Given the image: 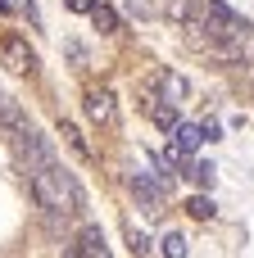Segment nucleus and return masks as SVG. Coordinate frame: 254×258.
<instances>
[{"label": "nucleus", "instance_id": "nucleus-1", "mask_svg": "<svg viewBox=\"0 0 254 258\" xmlns=\"http://www.w3.org/2000/svg\"><path fill=\"white\" fill-rule=\"evenodd\" d=\"M27 181H32V195H36L41 213H68V218H82V213H86V195H82L77 177H73V172H64L59 163H50V168L32 172Z\"/></svg>", "mask_w": 254, "mask_h": 258}, {"label": "nucleus", "instance_id": "nucleus-2", "mask_svg": "<svg viewBox=\"0 0 254 258\" xmlns=\"http://www.w3.org/2000/svg\"><path fill=\"white\" fill-rule=\"evenodd\" d=\"M14 159H18V168L32 177V172H41V168L55 163V150H50L45 136H36L32 127H23V132H14Z\"/></svg>", "mask_w": 254, "mask_h": 258}, {"label": "nucleus", "instance_id": "nucleus-3", "mask_svg": "<svg viewBox=\"0 0 254 258\" xmlns=\"http://www.w3.org/2000/svg\"><path fill=\"white\" fill-rule=\"evenodd\" d=\"M0 63H5L14 77H36V68H41L36 50H32L27 36H18V32H5V36H0Z\"/></svg>", "mask_w": 254, "mask_h": 258}, {"label": "nucleus", "instance_id": "nucleus-4", "mask_svg": "<svg viewBox=\"0 0 254 258\" xmlns=\"http://www.w3.org/2000/svg\"><path fill=\"white\" fill-rule=\"evenodd\" d=\"M82 104H86V118H91L95 127H114L118 104H114V91H109V86H86Z\"/></svg>", "mask_w": 254, "mask_h": 258}, {"label": "nucleus", "instance_id": "nucleus-5", "mask_svg": "<svg viewBox=\"0 0 254 258\" xmlns=\"http://www.w3.org/2000/svg\"><path fill=\"white\" fill-rule=\"evenodd\" d=\"M141 109L155 118V127H164V132H173L177 122H182V113H177V104L173 100H159L155 91H141Z\"/></svg>", "mask_w": 254, "mask_h": 258}, {"label": "nucleus", "instance_id": "nucleus-6", "mask_svg": "<svg viewBox=\"0 0 254 258\" xmlns=\"http://www.w3.org/2000/svg\"><path fill=\"white\" fill-rule=\"evenodd\" d=\"M127 190H132V195L141 200V209H145L150 218H159V213H164V190H159V186H155L150 177L132 172V177H127Z\"/></svg>", "mask_w": 254, "mask_h": 258}, {"label": "nucleus", "instance_id": "nucleus-7", "mask_svg": "<svg viewBox=\"0 0 254 258\" xmlns=\"http://www.w3.org/2000/svg\"><path fill=\"white\" fill-rule=\"evenodd\" d=\"M64 254H73V258H105V254H109L105 231H100V227H82V231H77V240H73Z\"/></svg>", "mask_w": 254, "mask_h": 258}, {"label": "nucleus", "instance_id": "nucleus-8", "mask_svg": "<svg viewBox=\"0 0 254 258\" xmlns=\"http://www.w3.org/2000/svg\"><path fill=\"white\" fill-rule=\"evenodd\" d=\"M159 100H173V104H182V100H191V82L182 77V73H173V68H164L159 77H155V86H150Z\"/></svg>", "mask_w": 254, "mask_h": 258}, {"label": "nucleus", "instance_id": "nucleus-9", "mask_svg": "<svg viewBox=\"0 0 254 258\" xmlns=\"http://www.w3.org/2000/svg\"><path fill=\"white\" fill-rule=\"evenodd\" d=\"M0 127H5V132H23V127H32L27 113H23V104L9 100V95H0Z\"/></svg>", "mask_w": 254, "mask_h": 258}, {"label": "nucleus", "instance_id": "nucleus-10", "mask_svg": "<svg viewBox=\"0 0 254 258\" xmlns=\"http://www.w3.org/2000/svg\"><path fill=\"white\" fill-rule=\"evenodd\" d=\"M86 14H91V23H95V32H100V36H109V32H118V14H114L109 5H100V0H95V5H91Z\"/></svg>", "mask_w": 254, "mask_h": 258}, {"label": "nucleus", "instance_id": "nucleus-11", "mask_svg": "<svg viewBox=\"0 0 254 258\" xmlns=\"http://www.w3.org/2000/svg\"><path fill=\"white\" fill-rule=\"evenodd\" d=\"M173 132H177V154H191V150L205 141V127H191V122H177Z\"/></svg>", "mask_w": 254, "mask_h": 258}, {"label": "nucleus", "instance_id": "nucleus-12", "mask_svg": "<svg viewBox=\"0 0 254 258\" xmlns=\"http://www.w3.org/2000/svg\"><path fill=\"white\" fill-rule=\"evenodd\" d=\"M186 213H191L195 222H214V213H218V204H214L209 195H195V200H186Z\"/></svg>", "mask_w": 254, "mask_h": 258}, {"label": "nucleus", "instance_id": "nucleus-13", "mask_svg": "<svg viewBox=\"0 0 254 258\" xmlns=\"http://www.w3.org/2000/svg\"><path fill=\"white\" fill-rule=\"evenodd\" d=\"M59 136H64V141H68V150H73V154H77V159H86V154H91V145H86V141H82V132H77V127H73V122H59Z\"/></svg>", "mask_w": 254, "mask_h": 258}, {"label": "nucleus", "instance_id": "nucleus-14", "mask_svg": "<svg viewBox=\"0 0 254 258\" xmlns=\"http://www.w3.org/2000/svg\"><path fill=\"white\" fill-rule=\"evenodd\" d=\"M155 249H159V254H168V258H182V254H186V236H177V231H168V236H164V240H159Z\"/></svg>", "mask_w": 254, "mask_h": 258}, {"label": "nucleus", "instance_id": "nucleus-15", "mask_svg": "<svg viewBox=\"0 0 254 258\" xmlns=\"http://www.w3.org/2000/svg\"><path fill=\"white\" fill-rule=\"evenodd\" d=\"M127 249H132V254H155V245H150V236H145V231H136V227H132V231H127Z\"/></svg>", "mask_w": 254, "mask_h": 258}, {"label": "nucleus", "instance_id": "nucleus-16", "mask_svg": "<svg viewBox=\"0 0 254 258\" xmlns=\"http://www.w3.org/2000/svg\"><path fill=\"white\" fill-rule=\"evenodd\" d=\"M191 177H195V186H214V163H195Z\"/></svg>", "mask_w": 254, "mask_h": 258}, {"label": "nucleus", "instance_id": "nucleus-17", "mask_svg": "<svg viewBox=\"0 0 254 258\" xmlns=\"http://www.w3.org/2000/svg\"><path fill=\"white\" fill-rule=\"evenodd\" d=\"M127 5V14H136V18H155V5L150 0H123Z\"/></svg>", "mask_w": 254, "mask_h": 258}, {"label": "nucleus", "instance_id": "nucleus-18", "mask_svg": "<svg viewBox=\"0 0 254 258\" xmlns=\"http://www.w3.org/2000/svg\"><path fill=\"white\" fill-rule=\"evenodd\" d=\"M91 5H95V0H68V9H73V14H86Z\"/></svg>", "mask_w": 254, "mask_h": 258}, {"label": "nucleus", "instance_id": "nucleus-19", "mask_svg": "<svg viewBox=\"0 0 254 258\" xmlns=\"http://www.w3.org/2000/svg\"><path fill=\"white\" fill-rule=\"evenodd\" d=\"M0 14H9V0H0Z\"/></svg>", "mask_w": 254, "mask_h": 258}, {"label": "nucleus", "instance_id": "nucleus-20", "mask_svg": "<svg viewBox=\"0 0 254 258\" xmlns=\"http://www.w3.org/2000/svg\"><path fill=\"white\" fill-rule=\"evenodd\" d=\"M250 50H254V45H250Z\"/></svg>", "mask_w": 254, "mask_h": 258}]
</instances>
